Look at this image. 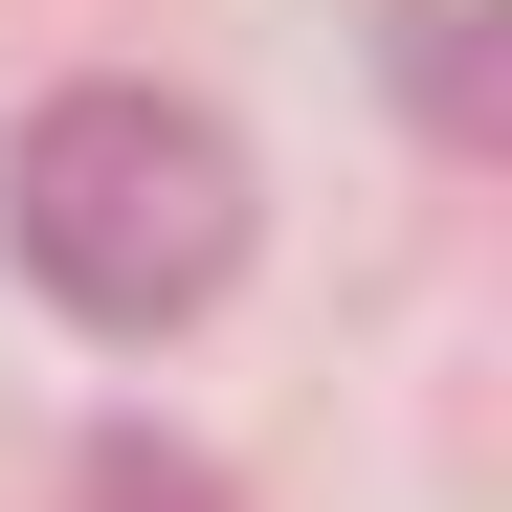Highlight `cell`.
I'll return each instance as SVG.
<instances>
[{
    "label": "cell",
    "mask_w": 512,
    "mask_h": 512,
    "mask_svg": "<svg viewBox=\"0 0 512 512\" xmlns=\"http://www.w3.org/2000/svg\"><path fill=\"white\" fill-rule=\"evenodd\" d=\"M245 134L201 90H45L23 156H0V245L67 334H201L245 268Z\"/></svg>",
    "instance_id": "1"
}]
</instances>
